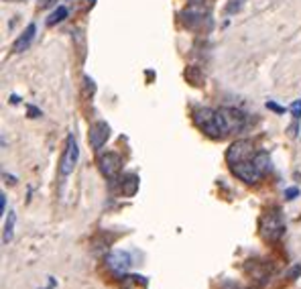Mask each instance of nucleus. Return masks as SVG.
Listing matches in <instances>:
<instances>
[{
    "label": "nucleus",
    "mask_w": 301,
    "mask_h": 289,
    "mask_svg": "<svg viewBox=\"0 0 301 289\" xmlns=\"http://www.w3.org/2000/svg\"><path fill=\"white\" fill-rule=\"evenodd\" d=\"M261 234L265 240L275 242L285 234V218L279 208H271L261 218Z\"/></svg>",
    "instance_id": "1"
},
{
    "label": "nucleus",
    "mask_w": 301,
    "mask_h": 289,
    "mask_svg": "<svg viewBox=\"0 0 301 289\" xmlns=\"http://www.w3.org/2000/svg\"><path fill=\"white\" fill-rule=\"evenodd\" d=\"M193 122L202 132H206L212 139H222L224 137L218 112L212 110V108H196L193 110Z\"/></svg>",
    "instance_id": "2"
},
{
    "label": "nucleus",
    "mask_w": 301,
    "mask_h": 289,
    "mask_svg": "<svg viewBox=\"0 0 301 289\" xmlns=\"http://www.w3.org/2000/svg\"><path fill=\"white\" fill-rule=\"evenodd\" d=\"M216 112H218V118H220L224 135H228V132H240L246 126V116L240 110H236V108L224 106V108H218Z\"/></svg>",
    "instance_id": "3"
},
{
    "label": "nucleus",
    "mask_w": 301,
    "mask_h": 289,
    "mask_svg": "<svg viewBox=\"0 0 301 289\" xmlns=\"http://www.w3.org/2000/svg\"><path fill=\"white\" fill-rule=\"evenodd\" d=\"M79 161V147H77V141H75L74 135L68 137V143H66V151H63V157H61V163H59V173L61 177H68L72 175Z\"/></svg>",
    "instance_id": "4"
},
{
    "label": "nucleus",
    "mask_w": 301,
    "mask_h": 289,
    "mask_svg": "<svg viewBox=\"0 0 301 289\" xmlns=\"http://www.w3.org/2000/svg\"><path fill=\"white\" fill-rule=\"evenodd\" d=\"M254 157V147L250 141L246 139H240V141H234L230 145V149L226 151V161L228 165H236L240 161H246V159H252Z\"/></svg>",
    "instance_id": "5"
},
{
    "label": "nucleus",
    "mask_w": 301,
    "mask_h": 289,
    "mask_svg": "<svg viewBox=\"0 0 301 289\" xmlns=\"http://www.w3.org/2000/svg\"><path fill=\"white\" fill-rule=\"evenodd\" d=\"M230 169H232V173L238 177V180H242L244 184H259L261 180H263V171L256 167V163L252 161V159H246V161H240V163H236V165H230Z\"/></svg>",
    "instance_id": "6"
},
{
    "label": "nucleus",
    "mask_w": 301,
    "mask_h": 289,
    "mask_svg": "<svg viewBox=\"0 0 301 289\" xmlns=\"http://www.w3.org/2000/svg\"><path fill=\"white\" fill-rule=\"evenodd\" d=\"M98 165H100V171H102L104 177L116 180L118 173H120V169H122V159H120L118 153L108 151V153H102V155L98 157Z\"/></svg>",
    "instance_id": "7"
},
{
    "label": "nucleus",
    "mask_w": 301,
    "mask_h": 289,
    "mask_svg": "<svg viewBox=\"0 0 301 289\" xmlns=\"http://www.w3.org/2000/svg\"><path fill=\"white\" fill-rule=\"evenodd\" d=\"M204 16H208V6L204 4V0H191V2L183 8V12H181L183 23L189 25V27H193L196 23H202Z\"/></svg>",
    "instance_id": "8"
},
{
    "label": "nucleus",
    "mask_w": 301,
    "mask_h": 289,
    "mask_svg": "<svg viewBox=\"0 0 301 289\" xmlns=\"http://www.w3.org/2000/svg\"><path fill=\"white\" fill-rule=\"evenodd\" d=\"M90 145H92V149H102L104 145H106V141L110 139V126L106 124V122H94L92 126H90Z\"/></svg>",
    "instance_id": "9"
},
{
    "label": "nucleus",
    "mask_w": 301,
    "mask_h": 289,
    "mask_svg": "<svg viewBox=\"0 0 301 289\" xmlns=\"http://www.w3.org/2000/svg\"><path fill=\"white\" fill-rule=\"evenodd\" d=\"M106 265L114 271V273H124L131 265H133V259H131V255L126 253V251H114V253H110L108 257H106Z\"/></svg>",
    "instance_id": "10"
},
{
    "label": "nucleus",
    "mask_w": 301,
    "mask_h": 289,
    "mask_svg": "<svg viewBox=\"0 0 301 289\" xmlns=\"http://www.w3.org/2000/svg\"><path fill=\"white\" fill-rule=\"evenodd\" d=\"M35 33H37V27L31 23L27 29H25V33L14 41V45H12V51H16V53H20V51H27L29 47H31V43H33V39H35Z\"/></svg>",
    "instance_id": "11"
},
{
    "label": "nucleus",
    "mask_w": 301,
    "mask_h": 289,
    "mask_svg": "<svg viewBox=\"0 0 301 289\" xmlns=\"http://www.w3.org/2000/svg\"><path fill=\"white\" fill-rule=\"evenodd\" d=\"M14 224H16V214H14V212H8V218H6V224H4V234H2V242H4V244H8V242L12 240Z\"/></svg>",
    "instance_id": "12"
},
{
    "label": "nucleus",
    "mask_w": 301,
    "mask_h": 289,
    "mask_svg": "<svg viewBox=\"0 0 301 289\" xmlns=\"http://www.w3.org/2000/svg\"><path fill=\"white\" fill-rule=\"evenodd\" d=\"M252 161L256 163V167H259L263 173H269V171H271V157H269V153L259 151V153H254Z\"/></svg>",
    "instance_id": "13"
},
{
    "label": "nucleus",
    "mask_w": 301,
    "mask_h": 289,
    "mask_svg": "<svg viewBox=\"0 0 301 289\" xmlns=\"http://www.w3.org/2000/svg\"><path fill=\"white\" fill-rule=\"evenodd\" d=\"M137 192H139V177L137 175H126L124 182H122V193L131 197Z\"/></svg>",
    "instance_id": "14"
},
{
    "label": "nucleus",
    "mask_w": 301,
    "mask_h": 289,
    "mask_svg": "<svg viewBox=\"0 0 301 289\" xmlns=\"http://www.w3.org/2000/svg\"><path fill=\"white\" fill-rule=\"evenodd\" d=\"M66 16H68V8H66V6H59L57 10H53V12L49 14L47 25H57V23H61Z\"/></svg>",
    "instance_id": "15"
},
{
    "label": "nucleus",
    "mask_w": 301,
    "mask_h": 289,
    "mask_svg": "<svg viewBox=\"0 0 301 289\" xmlns=\"http://www.w3.org/2000/svg\"><path fill=\"white\" fill-rule=\"evenodd\" d=\"M291 112H293V120H299V118H301V100L293 102V106H291Z\"/></svg>",
    "instance_id": "16"
},
{
    "label": "nucleus",
    "mask_w": 301,
    "mask_h": 289,
    "mask_svg": "<svg viewBox=\"0 0 301 289\" xmlns=\"http://www.w3.org/2000/svg\"><path fill=\"white\" fill-rule=\"evenodd\" d=\"M299 195V190L297 188H287L285 190V199H295Z\"/></svg>",
    "instance_id": "17"
},
{
    "label": "nucleus",
    "mask_w": 301,
    "mask_h": 289,
    "mask_svg": "<svg viewBox=\"0 0 301 289\" xmlns=\"http://www.w3.org/2000/svg\"><path fill=\"white\" fill-rule=\"evenodd\" d=\"M287 275H289V279H297V277L301 275V263H297V265H295V267H293Z\"/></svg>",
    "instance_id": "18"
},
{
    "label": "nucleus",
    "mask_w": 301,
    "mask_h": 289,
    "mask_svg": "<svg viewBox=\"0 0 301 289\" xmlns=\"http://www.w3.org/2000/svg\"><path fill=\"white\" fill-rule=\"evenodd\" d=\"M289 135H291L293 139H295V137L299 135V120H293V124L289 126Z\"/></svg>",
    "instance_id": "19"
},
{
    "label": "nucleus",
    "mask_w": 301,
    "mask_h": 289,
    "mask_svg": "<svg viewBox=\"0 0 301 289\" xmlns=\"http://www.w3.org/2000/svg\"><path fill=\"white\" fill-rule=\"evenodd\" d=\"M267 108H271V110H275V112H279V114H281V112H285V108H281L279 104H275V102H271V100L267 102Z\"/></svg>",
    "instance_id": "20"
},
{
    "label": "nucleus",
    "mask_w": 301,
    "mask_h": 289,
    "mask_svg": "<svg viewBox=\"0 0 301 289\" xmlns=\"http://www.w3.org/2000/svg\"><path fill=\"white\" fill-rule=\"evenodd\" d=\"M0 210H2V214H6V195L4 193H0Z\"/></svg>",
    "instance_id": "21"
},
{
    "label": "nucleus",
    "mask_w": 301,
    "mask_h": 289,
    "mask_svg": "<svg viewBox=\"0 0 301 289\" xmlns=\"http://www.w3.org/2000/svg\"><path fill=\"white\" fill-rule=\"evenodd\" d=\"M29 114H31V118H37V116H41V110H37V108H33V106H29Z\"/></svg>",
    "instance_id": "22"
},
{
    "label": "nucleus",
    "mask_w": 301,
    "mask_h": 289,
    "mask_svg": "<svg viewBox=\"0 0 301 289\" xmlns=\"http://www.w3.org/2000/svg\"><path fill=\"white\" fill-rule=\"evenodd\" d=\"M53 2H55V0H39V6H41V8H47V6H51Z\"/></svg>",
    "instance_id": "23"
}]
</instances>
